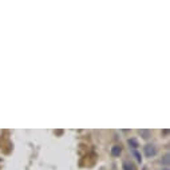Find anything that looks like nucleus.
<instances>
[{"mask_svg": "<svg viewBox=\"0 0 170 170\" xmlns=\"http://www.w3.org/2000/svg\"><path fill=\"white\" fill-rule=\"evenodd\" d=\"M113 153H114V154H118V153H119V150H118V149H114V150H113Z\"/></svg>", "mask_w": 170, "mask_h": 170, "instance_id": "obj_1", "label": "nucleus"}, {"mask_svg": "<svg viewBox=\"0 0 170 170\" xmlns=\"http://www.w3.org/2000/svg\"><path fill=\"white\" fill-rule=\"evenodd\" d=\"M165 170H167V169H165Z\"/></svg>", "mask_w": 170, "mask_h": 170, "instance_id": "obj_2", "label": "nucleus"}]
</instances>
